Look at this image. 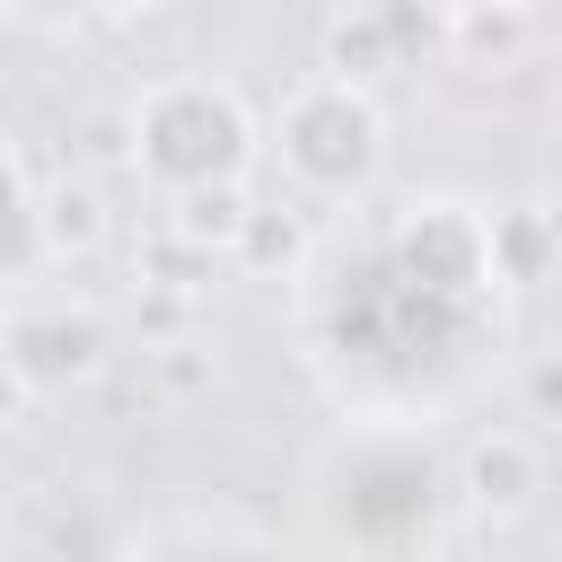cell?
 Instances as JSON below:
<instances>
[{"instance_id": "obj_2", "label": "cell", "mask_w": 562, "mask_h": 562, "mask_svg": "<svg viewBox=\"0 0 562 562\" xmlns=\"http://www.w3.org/2000/svg\"><path fill=\"white\" fill-rule=\"evenodd\" d=\"M307 509H316L325 544L351 562H430L448 518L465 509V492H457V457L422 422L369 413L325 439V457L307 474Z\"/></svg>"}, {"instance_id": "obj_10", "label": "cell", "mask_w": 562, "mask_h": 562, "mask_svg": "<svg viewBox=\"0 0 562 562\" xmlns=\"http://www.w3.org/2000/svg\"><path fill=\"white\" fill-rule=\"evenodd\" d=\"M228 263H237V272H255V281L299 272V263H307V220H299L290 202H255V220H246V237L228 246Z\"/></svg>"}, {"instance_id": "obj_3", "label": "cell", "mask_w": 562, "mask_h": 562, "mask_svg": "<svg viewBox=\"0 0 562 562\" xmlns=\"http://www.w3.org/2000/svg\"><path fill=\"white\" fill-rule=\"evenodd\" d=\"M255 140H263L255 105L211 70H176V79H149L132 97V167L167 202L211 193V184H246L255 176Z\"/></svg>"}, {"instance_id": "obj_4", "label": "cell", "mask_w": 562, "mask_h": 562, "mask_svg": "<svg viewBox=\"0 0 562 562\" xmlns=\"http://www.w3.org/2000/svg\"><path fill=\"white\" fill-rule=\"evenodd\" d=\"M272 158H281L299 202H360L378 184V167H386V114H378V97L360 79L316 70V79H299L281 97Z\"/></svg>"}, {"instance_id": "obj_5", "label": "cell", "mask_w": 562, "mask_h": 562, "mask_svg": "<svg viewBox=\"0 0 562 562\" xmlns=\"http://www.w3.org/2000/svg\"><path fill=\"white\" fill-rule=\"evenodd\" d=\"M386 237H395V255H404L422 281H439V290H457V299H501V290H509V281H501V255H492V211H474V202H457V193L395 202Z\"/></svg>"}, {"instance_id": "obj_11", "label": "cell", "mask_w": 562, "mask_h": 562, "mask_svg": "<svg viewBox=\"0 0 562 562\" xmlns=\"http://www.w3.org/2000/svg\"><path fill=\"white\" fill-rule=\"evenodd\" d=\"M220 263H228L220 246H202V237H184L176 220H158V237L140 246V290H193V299H202Z\"/></svg>"}, {"instance_id": "obj_19", "label": "cell", "mask_w": 562, "mask_h": 562, "mask_svg": "<svg viewBox=\"0 0 562 562\" xmlns=\"http://www.w3.org/2000/svg\"><path fill=\"white\" fill-rule=\"evenodd\" d=\"M439 9H474V0H439Z\"/></svg>"}, {"instance_id": "obj_6", "label": "cell", "mask_w": 562, "mask_h": 562, "mask_svg": "<svg viewBox=\"0 0 562 562\" xmlns=\"http://www.w3.org/2000/svg\"><path fill=\"white\" fill-rule=\"evenodd\" d=\"M97 369H105V316L88 299L18 290V307H9V386H18V404L61 395V386H79Z\"/></svg>"}, {"instance_id": "obj_14", "label": "cell", "mask_w": 562, "mask_h": 562, "mask_svg": "<svg viewBox=\"0 0 562 562\" xmlns=\"http://www.w3.org/2000/svg\"><path fill=\"white\" fill-rule=\"evenodd\" d=\"M149 378H158L167 395H202L220 369H211V351H202L193 334H176V342H149Z\"/></svg>"}, {"instance_id": "obj_15", "label": "cell", "mask_w": 562, "mask_h": 562, "mask_svg": "<svg viewBox=\"0 0 562 562\" xmlns=\"http://www.w3.org/2000/svg\"><path fill=\"white\" fill-rule=\"evenodd\" d=\"M149 562H281V553L255 544V536H176V544H158Z\"/></svg>"}, {"instance_id": "obj_18", "label": "cell", "mask_w": 562, "mask_h": 562, "mask_svg": "<svg viewBox=\"0 0 562 562\" xmlns=\"http://www.w3.org/2000/svg\"><path fill=\"white\" fill-rule=\"evenodd\" d=\"M544 220H553V246H562V193H544Z\"/></svg>"}, {"instance_id": "obj_16", "label": "cell", "mask_w": 562, "mask_h": 562, "mask_svg": "<svg viewBox=\"0 0 562 562\" xmlns=\"http://www.w3.org/2000/svg\"><path fill=\"white\" fill-rule=\"evenodd\" d=\"M97 237V193H79V184H53V255H79Z\"/></svg>"}, {"instance_id": "obj_17", "label": "cell", "mask_w": 562, "mask_h": 562, "mask_svg": "<svg viewBox=\"0 0 562 562\" xmlns=\"http://www.w3.org/2000/svg\"><path fill=\"white\" fill-rule=\"evenodd\" d=\"M18 18H114V9H149V0H9Z\"/></svg>"}, {"instance_id": "obj_9", "label": "cell", "mask_w": 562, "mask_h": 562, "mask_svg": "<svg viewBox=\"0 0 562 562\" xmlns=\"http://www.w3.org/2000/svg\"><path fill=\"white\" fill-rule=\"evenodd\" d=\"M492 255H501V281H509V290L553 281V272H562V246H553L544 202H509V211H492Z\"/></svg>"}, {"instance_id": "obj_1", "label": "cell", "mask_w": 562, "mask_h": 562, "mask_svg": "<svg viewBox=\"0 0 562 562\" xmlns=\"http://www.w3.org/2000/svg\"><path fill=\"white\" fill-rule=\"evenodd\" d=\"M307 334H316V369L334 378L342 404L413 422L483 369V351L501 342V299H457V290L422 281L395 255V237L378 228L325 263Z\"/></svg>"}, {"instance_id": "obj_12", "label": "cell", "mask_w": 562, "mask_h": 562, "mask_svg": "<svg viewBox=\"0 0 562 562\" xmlns=\"http://www.w3.org/2000/svg\"><path fill=\"white\" fill-rule=\"evenodd\" d=\"M167 220L184 228V237H202V246H237L246 237V220H255V193L246 184H211V193H184V202H167Z\"/></svg>"}, {"instance_id": "obj_20", "label": "cell", "mask_w": 562, "mask_h": 562, "mask_svg": "<svg viewBox=\"0 0 562 562\" xmlns=\"http://www.w3.org/2000/svg\"><path fill=\"white\" fill-rule=\"evenodd\" d=\"M553 79H562V61H553Z\"/></svg>"}, {"instance_id": "obj_7", "label": "cell", "mask_w": 562, "mask_h": 562, "mask_svg": "<svg viewBox=\"0 0 562 562\" xmlns=\"http://www.w3.org/2000/svg\"><path fill=\"white\" fill-rule=\"evenodd\" d=\"M457 492H465L474 518H518L544 492V448L527 430H474L457 448Z\"/></svg>"}, {"instance_id": "obj_8", "label": "cell", "mask_w": 562, "mask_h": 562, "mask_svg": "<svg viewBox=\"0 0 562 562\" xmlns=\"http://www.w3.org/2000/svg\"><path fill=\"white\" fill-rule=\"evenodd\" d=\"M395 61H404V35H395L386 9H342V18L325 26V70H334V79H360V88H369V79H386Z\"/></svg>"}, {"instance_id": "obj_13", "label": "cell", "mask_w": 562, "mask_h": 562, "mask_svg": "<svg viewBox=\"0 0 562 562\" xmlns=\"http://www.w3.org/2000/svg\"><path fill=\"white\" fill-rule=\"evenodd\" d=\"M518 413H527L536 430H553V439H562V342L518 360Z\"/></svg>"}]
</instances>
